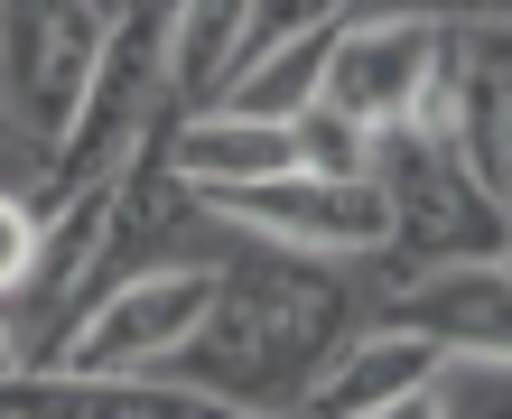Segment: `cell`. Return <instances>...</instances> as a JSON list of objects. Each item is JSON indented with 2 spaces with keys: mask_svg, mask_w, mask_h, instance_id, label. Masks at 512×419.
Segmentation results:
<instances>
[{
  "mask_svg": "<svg viewBox=\"0 0 512 419\" xmlns=\"http://www.w3.org/2000/svg\"><path fill=\"white\" fill-rule=\"evenodd\" d=\"M345 336H354L345 261L233 233L224 261H215V289H205V317L187 326V345L159 373L196 382L224 410H298V392L317 382V364Z\"/></svg>",
  "mask_w": 512,
  "mask_h": 419,
  "instance_id": "1",
  "label": "cell"
},
{
  "mask_svg": "<svg viewBox=\"0 0 512 419\" xmlns=\"http://www.w3.org/2000/svg\"><path fill=\"white\" fill-rule=\"evenodd\" d=\"M373 187L391 205V271H438V261H485L512 243V215L475 187V168L457 159L447 140L429 131H410V122H391L373 131Z\"/></svg>",
  "mask_w": 512,
  "mask_h": 419,
  "instance_id": "2",
  "label": "cell"
},
{
  "mask_svg": "<svg viewBox=\"0 0 512 419\" xmlns=\"http://www.w3.org/2000/svg\"><path fill=\"white\" fill-rule=\"evenodd\" d=\"M103 38H112L103 0H0V140L38 149V168L75 131Z\"/></svg>",
  "mask_w": 512,
  "mask_h": 419,
  "instance_id": "3",
  "label": "cell"
},
{
  "mask_svg": "<svg viewBox=\"0 0 512 419\" xmlns=\"http://www.w3.org/2000/svg\"><path fill=\"white\" fill-rule=\"evenodd\" d=\"M205 289H215V261L122 271V280L84 289V308L47 336L38 364H56V373H159L187 345V326L205 317Z\"/></svg>",
  "mask_w": 512,
  "mask_h": 419,
  "instance_id": "4",
  "label": "cell"
},
{
  "mask_svg": "<svg viewBox=\"0 0 512 419\" xmlns=\"http://www.w3.org/2000/svg\"><path fill=\"white\" fill-rule=\"evenodd\" d=\"M233 233L252 243H280V252H317V261H345L364 271L391 243V205L373 177H317V168H280V177H252V187H215L205 196Z\"/></svg>",
  "mask_w": 512,
  "mask_h": 419,
  "instance_id": "5",
  "label": "cell"
},
{
  "mask_svg": "<svg viewBox=\"0 0 512 419\" xmlns=\"http://www.w3.org/2000/svg\"><path fill=\"white\" fill-rule=\"evenodd\" d=\"M438 66H447V28L438 19H419V10H345L317 94L336 112H354L364 131H391V122H410V103L429 94Z\"/></svg>",
  "mask_w": 512,
  "mask_h": 419,
  "instance_id": "6",
  "label": "cell"
},
{
  "mask_svg": "<svg viewBox=\"0 0 512 419\" xmlns=\"http://www.w3.org/2000/svg\"><path fill=\"white\" fill-rule=\"evenodd\" d=\"M438 336L429 326H410V317H382V326H354V336L317 364V382L298 392V410H317V419H410L419 401V382L438 373Z\"/></svg>",
  "mask_w": 512,
  "mask_h": 419,
  "instance_id": "7",
  "label": "cell"
},
{
  "mask_svg": "<svg viewBox=\"0 0 512 419\" xmlns=\"http://www.w3.org/2000/svg\"><path fill=\"white\" fill-rule=\"evenodd\" d=\"M382 317L429 326L447 354H512V271L503 252L485 261H438V271H410L382 289Z\"/></svg>",
  "mask_w": 512,
  "mask_h": 419,
  "instance_id": "8",
  "label": "cell"
},
{
  "mask_svg": "<svg viewBox=\"0 0 512 419\" xmlns=\"http://www.w3.org/2000/svg\"><path fill=\"white\" fill-rule=\"evenodd\" d=\"M159 149H168V168L187 177V187H205V196L298 168V131L270 122V112H233V103H196L187 122L159 131Z\"/></svg>",
  "mask_w": 512,
  "mask_h": 419,
  "instance_id": "9",
  "label": "cell"
},
{
  "mask_svg": "<svg viewBox=\"0 0 512 419\" xmlns=\"http://www.w3.org/2000/svg\"><path fill=\"white\" fill-rule=\"evenodd\" d=\"M252 0H168V84L177 103H215L224 75L243 66Z\"/></svg>",
  "mask_w": 512,
  "mask_h": 419,
  "instance_id": "10",
  "label": "cell"
},
{
  "mask_svg": "<svg viewBox=\"0 0 512 419\" xmlns=\"http://www.w3.org/2000/svg\"><path fill=\"white\" fill-rule=\"evenodd\" d=\"M326 47H336V28H298V38H270V47H252L243 66L224 75V94H215V103L289 122L298 103H317V84H326Z\"/></svg>",
  "mask_w": 512,
  "mask_h": 419,
  "instance_id": "11",
  "label": "cell"
},
{
  "mask_svg": "<svg viewBox=\"0 0 512 419\" xmlns=\"http://www.w3.org/2000/svg\"><path fill=\"white\" fill-rule=\"evenodd\" d=\"M289 131H298V168H317V177H373V131L354 122V112H336L326 94L298 103Z\"/></svg>",
  "mask_w": 512,
  "mask_h": 419,
  "instance_id": "12",
  "label": "cell"
},
{
  "mask_svg": "<svg viewBox=\"0 0 512 419\" xmlns=\"http://www.w3.org/2000/svg\"><path fill=\"white\" fill-rule=\"evenodd\" d=\"M38 252H47V205L0 187V308H19L28 280H38Z\"/></svg>",
  "mask_w": 512,
  "mask_h": 419,
  "instance_id": "13",
  "label": "cell"
},
{
  "mask_svg": "<svg viewBox=\"0 0 512 419\" xmlns=\"http://www.w3.org/2000/svg\"><path fill=\"white\" fill-rule=\"evenodd\" d=\"M354 0H252V28H243V56L270 38H298V28H336Z\"/></svg>",
  "mask_w": 512,
  "mask_h": 419,
  "instance_id": "14",
  "label": "cell"
},
{
  "mask_svg": "<svg viewBox=\"0 0 512 419\" xmlns=\"http://www.w3.org/2000/svg\"><path fill=\"white\" fill-rule=\"evenodd\" d=\"M354 10H419V19H438L447 38H485V28H512V0H354Z\"/></svg>",
  "mask_w": 512,
  "mask_h": 419,
  "instance_id": "15",
  "label": "cell"
},
{
  "mask_svg": "<svg viewBox=\"0 0 512 419\" xmlns=\"http://www.w3.org/2000/svg\"><path fill=\"white\" fill-rule=\"evenodd\" d=\"M19 364H28V336L10 326V308H0V373H19Z\"/></svg>",
  "mask_w": 512,
  "mask_h": 419,
  "instance_id": "16",
  "label": "cell"
},
{
  "mask_svg": "<svg viewBox=\"0 0 512 419\" xmlns=\"http://www.w3.org/2000/svg\"><path fill=\"white\" fill-rule=\"evenodd\" d=\"M503 271H512V243H503Z\"/></svg>",
  "mask_w": 512,
  "mask_h": 419,
  "instance_id": "17",
  "label": "cell"
},
{
  "mask_svg": "<svg viewBox=\"0 0 512 419\" xmlns=\"http://www.w3.org/2000/svg\"><path fill=\"white\" fill-rule=\"evenodd\" d=\"M103 10H122V0H103Z\"/></svg>",
  "mask_w": 512,
  "mask_h": 419,
  "instance_id": "18",
  "label": "cell"
},
{
  "mask_svg": "<svg viewBox=\"0 0 512 419\" xmlns=\"http://www.w3.org/2000/svg\"><path fill=\"white\" fill-rule=\"evenodd\" d=\"M503 215H512V205H503Z\"/></svg>",
  "mask_w": 512,
  "mask_h": 419,
  "instance_id": "19",
  "label": "cell"
}]
</instances>
